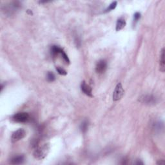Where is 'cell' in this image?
Segmentation results:
<instances>
[{
    "mask_svg": "<svg viewBox=\"0 0 165 165\" xmlns=\"http://www.w3.org/2000/svg\"><path fill=\"white\" fill-rule=\"evenodd\" d=\"M50 145L48 143H45L41 147H37L34 152V158L38 160H43L49 153Z\"/></svg>",
    "mask_w": 165,
    "mask_h": 165,
    "instance_id": "1",
    "label": "cell"
},
{
    "mask_svg": "<svg viewBox=\"0 0 165 165\" xmlns=\"http://www.w3.org/2000/svg\"><path fill=\"white\" fill-rule=\"evenodd\" d=\"M21 7V4L19 1H14L10 3L9 5H6L3 11L7 15H12L15 13L16 10H18Z\"/></svg>",
    "mask_w": 165,
    "mask_h": 165,
    "instance_id": "2",
    "label": "cell"
},
{
    "mask_svg": "<svg viewBox=\"0 0 165 165\" xmlns=\"http://www.w3.org/2000/svg\"><path fill=\"white\" fill-rule=\"evenodd\" d=\"M30 116L28 113L26 112H20L16 113L12 116V120L16 123H24L27 122L29 120Z\"/></svg>",
    "mask_w": 165,
    "mask_h": 165,
    "instance_id": "3",
    "label": "cell"
},
{
    "mask_svg": "<svg viewBox=\"0 0 165 165\" xmlns=\"http://www.w3.org/2000/svg\"><path fill=\"white\" fill-rule=\"evenodd\" d=\"M124 93V90L121 83H119L116 85L115 90L113 93V101H117L122 98Z\"/></svg>",
    "mask_w": 165,
    "mask_h": 165,
    "instance_id": "4",
    "label": "cell"
},
{
    "mask_svg": "<svg viewBox=\"0 0 165 165\" xmlns=\"http://www.w3.org/2000/svg\"><path fill=\"white\" fill-rule=\"evenodd\" d=\"M139 101L144 103L145 105H151L156 103L157 99L155 97H154L152 95H149V94H146V95H143L139 97Z\"/></svg>",
    "mask_w": 165,
    "mask_h": 165,
    "instance_id": "5",
    "label": "cell"
},
{
    "mask_svg": "<svg viewBox=\"0 0 165 165\" xmlns=\"http://www.w3.org/2000/svg\"><path fill=\"white\" fill-rule=\"evenodd\" d=\"M25 136H26V132L25 131V130H23L22 128L18 129V130L14 132L12 135L11 137L12 142V143L17 142L18 141L22 139L23 138L25 137Z\"/></svg>",
    "mask_w": 165,
    "mask_h": 165,
    "instance_id": "6",
    "label": "cell"
},
{
    "mask_svg": "<svg viewBox=\"0 0 165 165\" xmlns=\"http://www.w3.org/2000/svg\"><path fill=\"white\" fill-rule=\"evenodd\" d=\"M107 68V63L105 60H100L97 62L96 66V71L97 74H103Z\"/></svg>",
    "mask_w": 165,
    "mask_h": 165,
    "instance_id": "7",
    "label": "cell"
},
{
    "mask_svg": "<svg viewBox=\"0 0 165 165\" xmlns=\"http://www.w3.org/2000/svg\"><path fill=\"white\" fill-rule=\"evenodd\" d=\"M81 89L85 95L89 97H92V90L90 86L86 83L85 81H83L81 85Z\"/></svg>",
    "mask_w": 165,
    "mask_h": 165,
    "instance_id": "8",
    "label": "cell"
},
{
    "mask_svg": "<svg viewBox=\"0 0 165 165\" xmlns=\"http://www.w3.org/2000/svg\"><path fill=\"white\" fill-rule=\"evenodd\" d=\"M126 21L124 20V18H119L117 21V23H116V26H115V30L116 31H120L121 30H122L124 26H126Z\"/></svg>",
    "mask_w": 165,
    "mask_h": 165,
    "instance_id": "9",
    "label": "cell"
},
{
    "mask_svg": "<svg viewBox=\"0 0 165 165\" xmlns=\"http://www.w3.org/2000/svg\"><path fill=\"white\" fill-rule=\"evenodd\" d=\"M159 66L160 70L162 72H164L165 70V60H164V48H162L160 54V60H159Z\"/></svg>",
    "mask_w": 165,
    "mask_h": 165,
    "instance_id": "10",
    "label": "cell"
},
{
    "mask_svg": "<svg viewBox=\"0 0 165 165\" xmlns=\"http://www.w3.org/2000/svg\"><path fill=\"white\" fill-rule=\"evenodd\" d=\"M24 159H25V158H24V156L22 155L15 156L11 159V161H10V163L12 164H22L24 161Z\"/></svg>",
    "mask_w": 165,
    "mask_h": 165,
    "instance_id": "11",
    "label": "cell"
},
{
    "mask_svg": "<svg viewBox=\"0 0 165 165\" xmlns=\"http://www.w3.org/2000/svg\"><path fill=\"white\" fill-rule=\"evenodd\" d=\"M63 50L61 48L59 47L58 46H56V45H54L52 46V47H51V54L53 57H56V56H58L59 54H61L62 51Z\"/></svg>",
    "mask_w": 165,
    "mask_h": 165,
    "instance_id": "12",
    "label": "cell"
},
{
    "mask_svg": "<svg viewBox=\"0 0 165 165\" xmlns=\"http://www.w3.org/2000/svg\"><path fill=\"white\" fill-rule=\"evenodd\" d=\"M117 1H113L112 2V3H111L110 5H109V7L107 8V9L105 10V12H110L111 11V10H112L113 9H115L116 7H117Z\"/></svg>",
    "mask_w": 165,
    "mask_h": 165,
    "instance_id": "13",
    "label": "cell"
},
{
    "mask_svg": "<svg viewBox=\"0 0 165 165\" xmlns=\"http://www.w3.org/2000/svg\"><path fill=\"white\" fill-rule=\"evenodd\" d=\"M47 77V79H48V81H50V82H52L56 79L54 74V73L51 72H48Z\"/></svg>",
    "mask_w": 165,
    "mask_h": 165,
    "instance_id": "14",
    "label": "cell"
},
{
    "mask_svg": "<svg viewBox=\"0 0 165 165\" xmlns=\"http://www.w3.org/2000/svg\"><path fill=\"white\" fill-rule=\"evenodd\" d=\"M88 126V123L87 121H83L81 124V129L83 132H86V131L87 130Z\"/></svg>",
    "mask_w": 165,
    "mask_h": 165,
    "instance_id": "15",
    "label": "cell"
},
{
    "mask_svg": "<svg viewBox=\"0 0 165 165\" xmlns=\"http://www.w3.org/2000/svg\"><path fill=\"white\" fill-rule=\"evenodd\" d=\"M56 70H57V72H58V73L59 75H66L67 74V72L66 70H65V69H63L61 68V67H57Z\"/></svg>",
    "mask_w": 165,
    "mask_h": 165,
    "instance_id": "16",
    "label": "cell"
},
{
    "mask_svg": "<svg viewBox=\"0 0 165 165\" xmlns=\"http://www.w3.org/2000/svg\"><path fill=\"white\" fill-rule=\"evenodd\" d=\"M61 55H62V57H63V59H64V61L66 62L67 63H68V64H69L70 63V59H69V57H68V56H67V54H66V53L64 52V51L63 50L61 52Z\"/></svg>",
    "mask_w": 165,
    "mask_h": 165,
    "instance_id": "17",
    "label": "cell"
},
{
    "mask_svg": "<svg viewBox=\"0 0 165 165\" xmlns=\"http://www.w3.org/2000/svg\"><path fill=\"white\" fill-rule=\"evenodd\" d=\"M141 18V14L139 12H136L134 15V23H136Z\"/></svg>",
    "mask_w": 165,
    "mask_h": 165,
    "instance_id": "18",
    "label": "cell"
},
{
    "mask_svg": "<svg viewBox=\"0 0 165 165\" xmlns=\"http://www.w3.org/2000/svg\"><path fill=\"white\" fill-rule=\"evenodd\" d=\"M164 164V161L163 160V159H161V160H159V162H158V164L162 165V164Z\"/></svg>",
    "mask_w": 165,
    "mask_h": 165,
    "instance_id": "19",
    "label": "cell"
},
{
    "mask_svg": "<svg viewBox=\"0 0 165 165\" xmlns=\"http://www.w3.org/2000/svg\"><path fill=\"white\" fill-rule=\"evenodd\" d=\"M136 164H143V162H139V161H138L137 163H136Z\"/></svg>",
    "mask_w": 165,
    "mask_h": 165,
    "instance_id": "20",
    "label": "cell"
}]
</instances>
